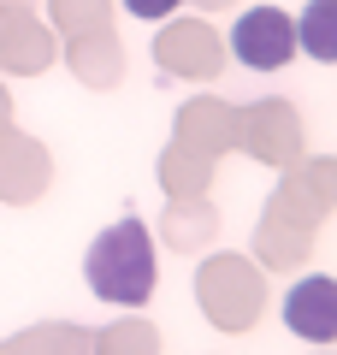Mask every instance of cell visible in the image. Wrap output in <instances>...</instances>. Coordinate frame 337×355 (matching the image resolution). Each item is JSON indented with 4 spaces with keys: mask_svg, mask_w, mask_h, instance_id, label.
Masks as SVG:
<instances>
[{
    "mask_svg": "<svg viewBox=\"0 0 337 355\" xmlns=\"http://www.w3.org/2000/svg\"><path fill=\"white\" fill-rule=\"evenodd\" d=\"M231 53H237L243 65H254V71L290 65V53H296V24H290V12H278V6L243 12L237 24H231Z\"/></svg>",
    "mask_w": 337,
    "mask_h": 355,
    "instance_id": "7a4b0ae2",
    "label": "cell"
},
{
    "mask_svg": "<svg viewBox=\"0 0 337 355\" xmlns=\"http://www.w3.org/2000/svg\"><path fill=\"white\" fill-rule=\"evenodd\" d=\"M83 279L101 302H119V308H142L154 296V279H160V261H154V237L137 214L112 219L83 254Z\"/></svg>",
    "mask_w": 337,
    "mask_h": 355,
    "instance_id": "6da1fadb",
    "label": "cell"
},
{
    "mask_svg": "<svg viewBox=\"0 0 337 355\" xmlns=\"http://www.w3.org/2000/svg\"><path fill=\"white\" fill-rule=\"evenodd\" d=\"M184 0H125V12L130 18H142V24H154V18H172Z\"/></svg>",
    "mask_w": 337,
    "mask_h": 355,
    "instance_id": "5b68a950",
    "label": "cell"
},
{
    "mask_svg": "<svg viewBox=\"0 0 337 355\" xmlns=\"http://www.w3.org/2000/svg\"><path fill=\"white\" fill-rule=\"evenodd\" d=\"M296 48H308L313 60H337V0H313L296 24Z\"/></svg>",
    "mask_w": 337,
    "mask_h": 355,
    "instance_id": "277c9868",
    "label": "cell"
},
{
    "mask_svg": "<svg viewBox=\"0 0 337 355\" xmlns=\"http://www.w3.org/2000/svg\"><path fill=\"white\" fill-rule=\"evenodd\" d=\"M284 326L308 343H331L337 338V284L331 279H302L296 291L284 296Z\"/></svg>",
    "mask_w": 337,
    "mask_h": 355,
    "instance_id": "3957f363",
    "label": "cell"
}]
</instances>
